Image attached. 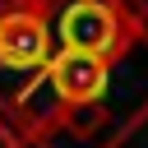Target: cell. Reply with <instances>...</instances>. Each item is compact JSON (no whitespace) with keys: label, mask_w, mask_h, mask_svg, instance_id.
I'll use <instances>...</instances> for the list:
<instances>
[{"label":"cell","mask_w":148,"mask_h":148,"mask_svg":"<svg viewBox=\"0 0 148 148\" xmlns=\"http://www.w3.org/2000/svg\"><path fill=\"white\" fill-rule=\"evenodd\" d=\"M0 148H23V139H18V134H14L5 120H0Z\"/></svg>","instance_id":"5b68a950"},{"label":"cell","mask_w":148,"mask_h":148,"mask_svg":"<svg viewBox=\"0 0 148 148\" xmlns=\"http://www.w3.org/2000/svg\"><path fill=\"white\" fill-rule=\"evenodd\" d=\"M32 5H37V0H32Z\"/></svg>","instance_id":"52a82bcc"},{"label":"cell","mask_w":148,"mask_h":148,"mask_svg":"<svg viewBox=\"0 0 148 148\" xmlns=\"http://www.w3.org/2000/svg\"><path fill=\"white\" fill-rule=\"evenodd\" d=\"M51 28L42 18V9L32 0L23 5H5L0 9V69L14 74H37L51 60Z\"/></svg>","instance_id":"7a4b0ae2"},{"label":"cell","mask_w":148,"mask_h":148,"mask_svg":"<svg viewBox=\"0 0 148 148\" xmlns=\"http://www.w3.org/2000/svg\"><path fill=\"white\" fill-rule=\"evenodd\" d=\"M51 46L116 65L139 37H148V0H37Z\"/></svg>","instance_id":"6da1fadb"},{"label":"cell","mask_w":148,"mask_h":148,"mask_svg":"<svg viewBox=\"0 0 148 148\" xmlns=\"http://www.w3.org/2000/svg\"><path fill=\"white\" fill-rule=\"evenodd\" d=\"M5 5H23V0H0V9H5Z\"/></svg>","instance_id":"8992f818"},{"label":"cell","mask_w":148,"mask_h":148,"mask_svg":"<svg viewBox=\"0 0 148 148\" xmlns=\"http://www.w3.org/2000/svg\"><path fill=\"white\" fill-rule=\"evenodd\" d=\"M37 143H42V148H106V143H97L92 134H74V130H65V125L46 130Z\"/></svg>","instance_id":"277c9868"},{"label":"cell","mask_w":148,"mask_h":148,"mask_svg":"<svg viewBox=\"0 0 148 148\" xmlns=\"http://www.w3.org/2000/svg\"><path fill=\"white\" fill-rule=\"evenodd\" d=\"M42 74L56 88V97L65 102V111H79V106H102L106 111V92H111V65L106 60L74 56V51H51Z\"/></svg>","instance_id":"3957f363"}]
</instances>
